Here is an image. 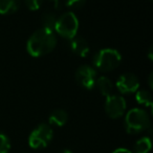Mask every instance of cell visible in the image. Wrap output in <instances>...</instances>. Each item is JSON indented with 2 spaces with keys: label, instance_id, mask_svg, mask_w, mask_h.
Here are the masks:
<instances>
[{
  "label": "cell",
  "instance_id": "cell-1",
  "mask_svg": "<svg viewBox=\"0 0 153 153\" xmlns=\"http://www.w3.org/2000/svg\"><path fill=\"white\" fill-rule=\"evenodd\" d=\"M57 45V37L55 33L47 28L37 30L26 43V51L32 57L38 58L53 51Z\"/></svg>",
  "mask_w": 153,
  "mask_h": 153
},
{
  "label": "cell",
  "instance_id": "cell-2",
  "mask_svg": "<svg viewBox=\"0 0 153 153\" xmlns=\"http://www.w3.org/2000/svg\"><path fill=\"white\" fill-rule=\"evenodd\" d=\"M125 129L129 134H137L149 129L151 126L148 112L142 108H132L126 113Z\"/></svg>",
  "mask_w": 153,
  "mask_h": 153
},
{
  "label": "cell",
  "instance_id": "cell-3",
  "mask_svg": "<svg viewBox=\"0 0 153 153\" xmlns=\"http://www.w3.org/2000/svg\"><path fill=\"white\" fill-rule=\"evenodd\" d=\"M122 56L117 49L103 48L94 56L92 63L97 69L103 72L114 70L121 64Z\"/></svg>",
  "mask_w": 153,
  "mask_h": 153
},
{
  "label": "cell",
  "instance_id": "cell-4",
  "mask_svg": "<svg viewBox=\"0 0 153 153\" xmlns=\"http://www.w3.org/2000/svg\"><path fill=\"white\" fill-rule=\"evenodd\" d=\"M79 30V20L72 12H67L57 19L55 32L65 39H72L76 36Z\"/></svg>",
  "mask_w": 153,
  "mask_h": 153
},
{
  "label": "cell",
  "instance_id": "cell-5",
  "mask_svg": "<svg viewBox=\"0 0 153 153\" xmlns=\"http://www.w3.org/2000/svg\"><path fill=\"white\" fill-rule=\"evenodd\" d=\"M53 137V128L49 124L38 125L28 136V145L33 149H42L49 145Z\"/></svg>",
  "mask_w": 153,
  "mask_h": 153
},
{
  "label": "cell",
  "instance_id": "cell-6",
  "mask_svg": "<svg viewBox=\"0 0 153 153\" xmlns=\"http://www.w3.org/2000/svg\"><path fill=\"white\" fill-rule=\"evenodd\" d=\"M126 107L127 105H126L125 99L121 96L111 94V96L107 97L106 101H105V111L110 119L121 117L125 113Z\"/></svg>",
  "mask_w": 153,
  "mask_h": 153
},
{
  "label": "cell",
  "instance_id": "cell-7",
  "mask_svg": "<svg viewBox=\"0 0 153 153\" xmlns=\"http://www.w3.org/2000/svg\"><path fill=\"white\" fill-rule=\"evenodd\" d=\"M76 82L85 89L91 90L96 87L97 71L94 67L89 65L80 66L76 71Z\"/></svg>",
  "mask_w": 153,
  "mask_h": 153
},
{
  "label": "cell",
  "instance_id": "cell-8",
  "mask_svg": "<svg viewBox=\"0 0 153 153\" xmlns=\"http://www.w3.org/2000/svg\"><path fill=\"white\" fill-rule=\"evenodd\" d=\"M115 86L121 94H132L137 91L140 87V81L135 74H124L117 79Z\"/></svg>",
  "mask_w": 153,
  "mask_h": 153
},
{
  "label": "cell",
  "instance_id": "cell-9",
  "mask_svg": "<svg viewBox=\"0 0 153 153\" xmlns=\"http://www.w3.org/2000/svg\"><path fill=\"white\" fill-rule=\"evenodd\" d=\"M69 47L71 51L74 55L79 56V57H86L89 53V44L88 42L82 37H74L70 39Z\"/></svg>",
  "mask_w": 153,
  "mask_h": 153
},
{
  "label": "cell",
  "instance_id": "cell-10",
  "mask_svg": "<svg viewBox=\"0 0 153 153\" xmlns=\"http://www.w3.org/2000/svg\"><path fill=\"white\" fill-rule=\"evenodd\" d=\"M68 121V114L63 109H56L51 113L48 117L49 125L57 126V127H62Z\"/></svg>",
  "mask_w": 153,
  "mask_h": 153
},
{
  "label": "cell",
  "instance_id": "cell-11",
  "mask_svg": "<svg viewBox=\"0 0 153 153\" xmlns=\"http://www.w3.org/2000/svg\"><path fill=\"white\" fill-rule=\"evenodd\" d=\"M96 87L99 89L100 94L104 97H109L112 94V82L110 81V79H108L107 76H100L99 79H97L96 82Z\"/></svg>",
  "mask_w": 153,
  "mask_h": 153
},
{
  "label": "cell",
  "instance_id": "cell-12",
  "mask_svg": "<svg viewBox=\"0 0 153 153\" xmlns=\"http://www.w3.org/2000/svg\"><path fill=\"white\" fill-rule=\"evenodd\" d=\"M19 0H0V14L7 15L16 12L19 7Z\"/></svg>",
  "mask_w": 153,
  "mask_h": 153
},
{
  "label": "cell",
  "instance_id": "cell-13",
  "mask_svg": "<svg viewBox=\"0 0 153 153\" xmlns=\"http://www.w3.org/2000/svg\"><path fill=\"white\" fill-rule=\"evenodd\" d=\"M152 147V142L151 138L149 136H144L140 137L138 140H136V143L134 144L133 147V153H148L151 150Z\"/></svg>",
  "mask_w": 153,
  "mask_h": 153
},
{
  "label": "cell",
  "instance_id": "cell-14",
  "mask_svg": "<svg viewBox=\"0 0 153 153\" xmlns=\"http://www.w3.org/2000/svg\"><path fill=\"white\" fill-rule=\"evenodd\" d=\"M135 100L140 105H144L147 108L152 109V96L147 90H138L135 94Z\"/></svg>",
  "mask_w": 153,
  "mask_h": 153
},
{
  "label": "cell",
  "instance_id": "cell-15",
  "mask_svg": "<svg viewBox=\"0 0 153 153\" xmlns=\"http://www.w3.org/2000/svg\"><path fill=\"white\" fill-rule=\"evenodd\" d=\"M57 19H58V17L53 13H51V12H47V13L43 14L42 19H41L42 20L43 27L47 28V30H51L53 32Z\"/></svg>",
  "mask_w": 153,
  "mask_h": 153
},
{
  "label": "cell",
  "instance_id": "cell-16",
  "mask_svg": "<svg viewBox=\"0 0 153 153\" xmlns=\"http://www.w3.org/2000/svg\"><path fill=\"white\" fill-rule=\"evenodd\" d=\"M11 150L10 138L3 132L0 131V153H9Z\"/></svg>",
  "mask_w": 153,
  "mask_h": 153
},
{
  "label": "cell",
  "instance_id": "cell-17",
  "mask_svg": "<svg viewBox=\"0 0 153 153\" xmlns=\"http://www.w3.org/2000/svg\"><path fill=\"white\" fill-rule=\"evenodd\" d=\"M86 0H65V5L68 9L78 10L85 4Z\"/></svg>",
  "mask_w": 153,
  "mask_h": 153
},
{
  "label": "cell",
  "instance_id": "cell-18",
  "mask_svg": "<svg viewBox=\"0 0 153 153\" xmlns=\"http://www.w3.org/2000/svg\"><path fill=\"white\" fill-rule=\"evenodd\" d=\"M25 4L30 11H37L42 4V0H24Z\"/></svg>",
  "mask_w": 153,
  "mask_h": 153
},
{
  "label": "cell",
  "instance_id": "cell-19",
  "mask_svg": "<svg viewBox=\"0 0 153 153\" xmlns=\"http://www.w3.org/2000/svg\"><path fill=\"white\" fill-rule=\"evenodd\" d=\"M112 153H133V152L126 148H117V149H115Z\"/></svg>",
  "mask_w": 153,
  "mask_h": 153
},
{
  "label": "cell",
  "instance_id": "cell-20",
  "mask_svg": "<svg viewBox=\"0 0 153 153\" xmlns=\"http://www.w3.org/2000/svg\"><path fill=\"white\" fill-rule=\"evenodd\" d=\"M152 78H153V74H149V79H148V82H149V86H150V88H153V84H152Z\"/></svg>",
  "mask_w": 153,
  "mask_h": 153
},
{
  "label": "cell",
  "instance_id": "cell-21",
  "mask_svg": "<svg viewBox=\"0 0 153 153\" xmlns=\"http://www.w3.org/2000/svg\"><path fill=\"white\" fill-rule=\"evenodd\" d=\"M51 1H53V2H55L56 7H58V5H59V3H60V0H51Z\"/></svg>",
  "mask_w": 153,
  "mask_h": 153
},
{
  "label": "cell",
  "instance_id": "cell-22",
  "mask_svg": "<svg viewBox=\"0 0 153 153\" xmlns=\"http://www.w3.org/2000/svg\"><path fill=\"white\" fill-rule=\"evenodd\" d=\"M62 153H72V152L69 150V149H64V150L62 151Z\"/></svg>",
  "mask_w": 153,
  "mask_h": 153
}]
</instances>
